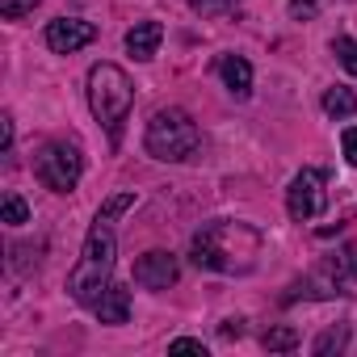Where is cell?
<instances>
[{
	"mask_svg": "<svg viewBox=\"0 0 357 357\" xmlns=\"http://www.w3.org/2000/svg\"><path fill=\"white\" fill-rule=\"evenodd\" d=\"M219 76H223V84H227L236 97H248V93H252V63H248V59H240V55H223Z\"/></svg>",
	"mask_w": 357,
	"mask_h": 357,
	"instance_id": "cell-10",
	"label": "cell"
},
{
	"mask_svg": "<svg viewBox=\"0 0 357 357\" xmlns=\"http://www.w3.org/2000/svg\"><path fill=\"white\" fill-rule=\"evenodd\" d=\"M130 206H135V194H114V198L101 206V215H97V219H109V223H114V219H118L122 211H130Z\"/></svg>",
	"mask_w": 357,
	"mask_h": 357,
	"instance_id": "cell-18",
	"label": "cell"
},
{
	"mask_svg": "<svg viewBox=\"0 0 357 357\" xmlns=\"http://www.w3.org/2000/svg\"><path fill=\"white\" fill-rule=\"evenodd\" d=\"M34 5H38V0H0V13H5L9 22H17V17L34 13Z\"/></svg>",
	"mask_w": 357,
	"mask_h": 357,
	"instance_id": "cell-19",
	"label": "cell"
},
{
	"mask_svg": "<svg viewBox=\"0 0 357 357\" xmlns=\"http://www.w3.org/2000/svg\"><path fill=\"white\" fill-rule=\"evenodd\" d=\"M89 105L97 114V122L109 130V143L122 139V122L135 105V84L118 63H97L89 72Z\"/></svg>",
	"mask_w": 357,
	"mask_h": 357,
	"instance_id": "cell-3",
	"label": "cell"
},
{
	"mask_svg": "<svg viewBox=\"0 0 357 357\" xmlns=\"http://www.w3.org/2000/svg\"><path fill=\"white\" fill-rule=\"evenodd\" d=\"M198 143H202L198 126H194V118L185 109L168 105V109L151 114V122H147V155L176 164V160H190L198 151Z\"/></svg>",
	"mask_w": 357,
	"mask_h": 357,
	"instance_id": "cell-4",
	"label": "cell"
},
{
	"mask_svg": "<svg viewBox=\"0 0 357 357\" xmlns=\"http://www.w3.org/2000/svg\"><path fill=\"white\" fill-rule=\"evenodd\" d=\"M97 315H101V324H126V315H130V290L126 286H109L101 294V303H97Z\"/></svg>",
	"mask_w": 357,
	"mask_h": 357,
	"instance_id": "cell-11",
	"label": "cell"
},
{
	"mask_svg": "<svg viewBox=\"0 0 357 357\" xmlns=\"http://www.w3.org/2000/svg\"><path fill=\"white\" fill-rule=\"evenodd\" d=\"M261 248V236L248 223H206L194 240H190V257L198 269H215V273H248L252 257Z\"/></svg>",
	"mask_w": 357,
	"mask_h": 357,
	"instance_id": "cell-1",
	"label": "cell"
},
{
	"mask_svg": "<svg viewBox=\"0 0 357 357\" xmlns=\"http://www.w3.org/2000/svg\"><path fill=\"white\" fill-rule=\"evenodd\" d=\"M344 340H349V332H344V328H336V332H324V336L315 340V353H332V349H344Z\"/></svg>",
	"mask_w": 357,
	"mask_h": 357,
	"instance_id": "cell-20",
	"label": "cell"
},
{
	"mask_svg": "<svg viewBox=\"0 0 357 357\" xmlns=\"http://www.w3.org/2000/svg\"><path fill=\"white\" fill-rule=\"evenodd\" d=\"M190 5L202 13V17H227V13H236L244 0H190Z\"/></svg>",
	"mask_w": 357,
	"mask_h": 357,
	"instance_id": "cell-16",
	"label": "cell"
},
{
	"mask_svg": "<svg viewBox=\"0 0 357 357\" xmlns=\"http://www.w3.org/2000/svg\"><path fill=\"white\" fill-rule=\"evenodd\" d=\"M328 273H332V282H336V286H344L349 278H357V244H349V248L328 265Z\"/></svg>",
	"mask_w": 357,
	"mask_h": 357,
	"instance_id": "cell-14",
	"label": "cell"
},
{
	"mask_svg": "<svg viewBox=\"0 0 357 357\" xmlns=\"http://www.w3.org/2000/svg\"><path fill=\"white\" fill-rule=\"evenodd\" d=\"M286 211H290V219H298V223H307V219H315V215L324 211V172H319V168H303L294 181H290V190H286Z\"/></svg>",
	"mask_w": 357,
	"mask_h": 357,
	"instance_id": "cell-6",
	"label": "cell"
},
{
	"mask_svg": "<svg viewBox=\"0 0 357 357\" xmlns=\"http://www.w3.org/2000/svg\"><path fill=\"white\" fill-rule=\"evenodd\" d=\"M0 219H5L9 227H22V223H30V206L17 194H5V202H0Z\"/></svg>",
	"mask_w": 357,
	"mask_h": 357,
	"instance_id": "cell-15",
	"label": "cell"
},
{
	"mask_svg": "<svg viewBox=\"0 0 357 357\" xmlns=\"http://www.w3.org/2000/svg\"><path fill=\"white\" fill-rule=\"evenodd\" d=\"M344 160H349V164H357V126H349V130H344Z\"/></svg>",
	"mask_w": 357,
	"mask_h": 357,
	"instance_id": "cell-23",
	"label": "cell"
},
{
	"mask_svg": "<svg viewBox=\"0 0 357 357\" xmlns=\"http://www.w3.org/2000/svg\"><path fill=\"white\" fill-rule=\"evenodd\" d=\"M0 143H5V147H13V118H9V114L0 118Z\"/></svg>",
	"mask_w": 357,
	"mask_h": 357,
	"instance_id": "cell-24",
	"label": "cell"
},
{
	"mask_svg": "<svg viewBox=\"0 0 357 357\" xmlns=\"http://www.w3.org/2000/svg\"><path fill=\"white\" fill-rule=\"evenodd\" d=\"M160 38H164V26L160 22H135L130 34H126V51L135 59H151L160 51Z\"/></svg>",
	"mask_w": 357,
	"mask_h": 357,
	"instance_id": "cell-9",
	"label": "cell"
},
{
	"mask_svg": "<svg viewBox=\"0 0 357 357\" xmlns=\"http://www.w3.org/2000/svg\"><path fill=\"white\" fill-rule=\"evenodd\" d=\"M315 9H319V0H290V13L294 17H311Z\"/></svg>",
	"mask_w": 357,
	"mask_h": 357,
	"instance_id": "cell-22",
	"label": "cell"
},
{
	"mask_svg": "<svg viewBox=\"0 0 357 357\" xmlns=\"http://www.w3.org/2000/svg\"><path fill=\"white\" fill-rule=\"evenodd\" d=\"M80 172H84V151L72 139H51L34 155V176L47 190H55V194H72L76 181H80Z\"/></svg>",
	"mask_w": 357,
	"mask_h": 357,
	"instance_id": "cell-5",
	"label": "cell"
},
{
	"mask_svg": "<svg viewBox=\"0 0 357 357\" xmlns=\"http://www.w3.org/2000/svg\"><path fill=\"white\" fill-rule=\"evenodd\" d=\"M324 109H328L332 118H349V114H357V97H353L349 89H340V84H336V89H328V93H324Z\"/></svg>",
	"mask_w": 357,
	"mask_h": 357,
	"instance_id": "cell-12",
	"label": "cell"
},
{
	"mask_svg": "<svg viewBox=\"0 0 357 357\" xmlns=\"http://www.w3.org/2000/svg\"><path fill=\"white\" fill-rule=\"evenodd\" d=\"M332 51H336L340 68H344L349 76H357V38H336V43H332Z\"/></svg>",
	"mask_w": 357,
	"mask_h": 357,
	"instance_id": "cell-17",
	"label": "cell"
},
{
	"mask_svg": "<svg viewBox=\"0 0 357 357\" xmlns=\"http://www.w3.org/2000/svg\"><path fill=\"white\" fill-rule=\"evenodd\" d=\"M114 252H118V240H114V227L109 219H97L89 240H84V252L76 261V269L68 273V294L84 307H97L101 294L114 286L109 273H114Z\"/></svg>",
	"mask_w": 357,
	"mask_h": 357,
	"instance_id": "cell-2",
	"label": "cell"
},
{
	"mask_svg": "<svg viewBox=\"0 0 357 357\" xmlns=\"http://www.w3.org/2000/svg\"><path fill=\"white\" fill-rule=\"evenodd\" d=\"M265 349L269 353H290V349H298V332L290 324H278V328L265 332Z\"/></svg>",
	"mask_w": 357,
	"mask_h": 357,
	"instance_id": "cell-13",
	"label": "cell"
},
{
	"mask_svg": "<svg viewBox=\"0 0 357 357\" xmlns=\"http://www.w3.org/2000/svg\"><path fill=\"white\" fill-rule=\"evenodd\" d=\"M135 282L139 286H147V290H168L172 282H176V261L168 257V252H143L139 261H135Z\"/></svg>",
	"mask_w": 357,
	"mask_h": 357,
	"instance_id": "cell-8",
	"label": "cell"
},
{
	"mask_svg": "<svg viewBox=\"0 0 357 357\" xmlns=\"http://www.w3.org/2000/svg\"><path fill=\"white\" fill-rule=\"evenodd\" d=\"M168 353H202V357H206V344H202V340L181 336V340H172V344H168Z\"/></svg>",
	"mask_w": 357,
	"mask_h": 357,
	"instance_id": "cell-21",
	"label": "cell"
},
{
	"mask_svg": "<svg viewBox=\"0 0 357 357\" xmlns=\"http://www.w3.org/2000/svg\"><path fill=\"white\" fill-rule=\"evenodd\" d=\"M240 332H244V324H240V319H227V324H223V336H240Z\"/></svg>",
	"mask_w": 357,
	"mask_h": 357,
	"instance_id": "cell-25",
	"label": "cell"
},
{
	"mask_svg": "<svg viewBox=\"0 0 357 357\" xmlns=\"http://www.w3.org/2000/svg\"><path fill=\"white\" fill-rule=\"evenodd\" d=\"M93 38H97V26L93 22H80V17H59V22L47 26V47L55 55H72V51L89 47Z\"/></svg>",
	"mask_w": 357,
	"mask_h": 357,
	"instance_id": "cell-7",
	"label": "cell"
}]
</instances>
